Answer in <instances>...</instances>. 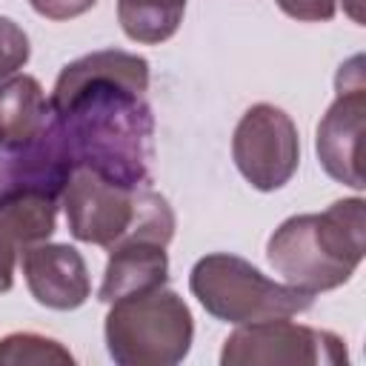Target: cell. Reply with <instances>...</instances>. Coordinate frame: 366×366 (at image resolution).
<instances>
[{
  "label": "cell",
  "mask_w": 366,
  "mask_h": 366,
  "mask_svg": "<svg viewBox=\"0 0 366 366\" xmlns=\"http://www.w3.org/2000/svg\"><path fill=\"white\" fill-rule=\"evenodd\" d=\"M149 60L100 49L63 66L51 89V120L74 160L120 186H149L154 114L146 100Z\"/></svg>",
  "instance_id": "1"
},
{
  "label": "cell",
  "mask_w": 366,
  "mask_h": 366,
  "mask_svg": "<svg viewBox=\"0 0 366 366\" xmlns=\"http://www.w3.org/2000/svg\"><path fill=\"white\" fill-rule=\"evenodd\" d=\"M366 252V200L343 197L323 212L286 217L266 243L269 266L306 295L352 280Z\"/></svg>",
  "instance_id": "2"
},
{
  "label": "cell",
  "mask_w": 366,
  "mask_h": 366,
  "mask_svg": "<svg viewBox=\"0 0 366 366\" xmlns=\"http://www.w3.org/2000/svg\"><path fill=\"white\" fill-rule=\"evenodd\" d=\"M66 223L74 240L112 249L132 237L169 246L174 212L152 186H120L89 169H74L63 189Z\"/></svg>",
  "instance_id": "3"
},
{
  "label": "cell",
  "mask_w": 366,
  "mask_h": 366,
  "mask_svg": "<svg viewBox=\"0 0 366 366\" xmlns=\"http://www.w3.org/2000/svg\"><path fill=\"white\" fill-rule=\"evenodd\" d=\"M103 337L117 366H174L194 340V320L186 300L157 286L109 303Z\"/></svg>",
  "instance_id": "4"
},
{
  "label": "cell",
  "mask_w": 366,
  "mask_h": 366,
  "mask_svg": "<svg viewBox=\"0 0 366 366\" xmlns=\"http://www.w3.org/2000/svg\"><path fill=\"white\" fill-rule=\"evenodd\" d=\"M189 289L214 320L234 326L312 309V295L266 277L246 257L229 252L200 257L189 272Z\"/></svg>",
  "instance_id": "5"
},
{
  "label": "cell",
  "mask_w": 366,
  "mask_h": 366,
  "mask_svg": "<svg viewBox=\"0 0 366 366\" xmlns=\"http://www.w3.org/2000/svg\"><path fill=\"white\" fill-rule=\"evenodd\" d=\"M346 360L349 352L340 335L289 317L240 323L220 349L223 366H337Z\"/></svg>",
  "instance_id": "6"
},
{
  "label": "cell",
  "mask_w": 366,
  "mask_h": 366,
  "mask_svg": "<svg viewBox=\"0 0 366 366\" xmlns=\"http://www.w3.org/2000/svg\"><path fill=\"white\" fill-rule=\"evenodd\" d=\"M232 160L257 192L283 189L300 166V134L295 120L272 103H254L234 126Z\"/></svg>",
  "instance_id": "7"
},
{
  "label": "cell",
  "mask_w": 366,
  "mask_h": 366,
  "mask_svg": "<svg viewBox=\"0 0 366 366\" xmlns=\"http://www.w3.org/2000/svg\"><path fill=\"white\" fill-rule=\"evenodd\" d=\"M363 57H352L337 71V97L317 123L315 152L323 172L352 189H363L360 172V137L366 120V83H363Z\"/></svg>",
  "instance_id": "8"
},
{
  "label": "cell",
  "mask_w": 366,
  "mask_h": 366,
  "mask_svg": "<svg viewBox=\"0 0 366 366\" xmlns=\"http://www.w3.org/2000/svg\"><path fill=\"white\" fill-rule=\"evenodd\" d=\"M71 172L74 160L69 157L54 120H49V126L31 143L0 154V197L43 194L60 200Z\"/></svg>",
  "instance_id": "9"
},
{
  "label": "cell",
  "mask_w": 366,
  "mask_h": 366,
  "mask_svg": "<svg viewBox=\"0 0 366 366\" xmlns=\"http://www.w3.org/2000/svg\"><path fill=\"white\" fill-rule=\"evenodd\" d=\"M20 266L31 297L46 309L71 312L92 295L86 260L69 243H34L20 254Z\"/></svg>",
  "instance_id": "10"
},
{
  "label": "cell",
  "mask_w": 366,
  "mask_h": 366,
  "mask_svg": "<svg viewBox=\"0 0 366 366\" xmlns=\"http://www.w3.org/2000/svg\"><path fill=\"white\" fill-rule=\"evenodd\" d=\"M57 203L43 194H11L0 197V295L14 286L17 257L54 234Z\"/></svg>",
  "instance_id": "11"
},
{
  "label": "cell",
  "mask_w": 366,
  "mask_h": 366,
  "mask_svg": "<svg viewBox=\"0 0 366 366\" xmlns=\"http://www.w3.org/2000/svg\"><path fill=\"white\" fill-rule=\"evenodd\" d=\"M169 280V254L166 246L146 237H132L109 249V263L97 300L114 303L126 295H143Z\"/></svg>",
  "instance_id": "12"
},
{
  "label": "cell",
  "mask_w": 366,
  "mask_h": 366,
  "mask_svg": "<svg viewBox=\"0 0 366 366\" xmlns=\"http://www.w3.org/2000/svg\"><path fill=\"white\" fill-rule=\"evenodd\" d=\"M51 120V103L31 74H11L0 80V149H20L31 143Z\"/></svg>",
  "instance_id": "13"
},
{
  "label": "cell",
  "mask_w": 366,
  "mask_h": 366,
  "mask_svg": "<svg viewBox=\"0 0 366 366\" xmlns=\"http://www.w3.org/2000/svg\"><path fill=\"white\" fill-rule=\"evenodd\" d=\"M186 0H117V20L129 40L143 46L166 43L183 23Z\"/></svg>",
  "instance_id": "14"
},
{
  "label": "cell",
  "mask_w": 366,
  "mask_h": 366,
  "mask_svg": "<svg viewBox=\"0 0 366 366\" xmlns=\"http://www.w3.org/2000/svg\"><path fill=\"white\" fill-rule=\"evenodd\" d=\"M0 363L14 366H71L74 355L54 337L34 332H11L0 340Z\"/></svg>",
  "instance_id": "15"
},
{
  "label": "cell",
  "mask_w": 366,
  "mask_h": 366,
  "mask_svg": "<svg viewBox=\"0 0 366 366\" xmlns=\"http://www.w3.org/2000/svg\"><path fill=\"white\" fill-rule=\"evenodd\" d=\"M31 57V43L23 26L0 14V80L17 74Z\"/></svg>",
  "instance_id": "16"
},
{
  "label": "cell",
  "mask_w": 366,
  "mask_h": 366,
  "mask_svg": "<svg viewBox=\"0 0 366 366\" xmlns=\"http://www.w3.org/2000/svg\"><path fill=\"white\" fill-rule=\"evenodd\" d=\"M274 3L283 14L303 23H326L335 17V9H337L335 0H274Z\"/></svg>",
  "instance_id": "17"
},
{
  "label": "cell",
  "mask_w": 366,
  "mask_h": 366,
  "mask_svg": "<svg viewBox=\"0 0 366 366\" xmlns=\"http://www.w3.org/2000/svg\"><path fill=\"white\" fill-rule=\"evenodd\" d=\"M97 0H29V6L46 20H71L86 14Z\"/></svg>",
  "instance_id": "18"
}]
</instances>
